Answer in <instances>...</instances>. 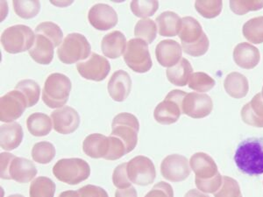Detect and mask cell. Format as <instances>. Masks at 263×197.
I'll use <instances>...</instances> for the list:
<instances>
[{
  "mask_svg": "<svg viewBox=\"0 0 263 197\" xmlns=\"http://www.w3.org/2000/svg\"><path fill=\"white\" fill-rule=\"evenodd\" d=\"M115 197H138L137 191L134 187L126 189H119L115 193Z\"/></svg>",
  "mask_w": 263,
  "mask_h": 197,
  "instance_id": "cell-47",
  "label": "cell"
},
{
  "mask_svg": "<svg viewBox=\"0 0 263 197\" xmlns=\"http://www.w3.org/2000/svg\"><path fill=\"white\" fill-rule=\"evenodd\" d=\"M126 45L127 42L125 34L120 31H114L104 36L102 40V52L105 57L117 59L125 54Z\"/></svg>",
  "mask_w": 263,
  "mask_h": 197,
  "instance_id": "cell-24",
  "label": "cell"
},
{
  "mask_svg": "<svg viewBox=\"0 0 263 197\" xmlns=\"http://www.w3.org/2000/svg\"><path fill=\"white\" fill-rule=\"evenodd\" d=\"M135 35L147 44H151L157 35V27L155 21L150 18H142L137 22L135 27Z\"/></svg>",
  "mask_w": 263,
  "mask_h": 197,
  "instance_id": "cell-35",
  "label": "cell"
},
{
  "mask_svg": "<svg viewBox=\"0 0 263 197\" xmlns=\"http://www.w3.org/2000/svg\"><path fill=\"white\" fill-rule=\"evenodd\" d=\"M231 10L237 15H244L248 12L263 8V1H230Z\"/></svg>",
  "mask_w": 263,
  "mask_h": 197,
  "instance_id": "cell-42",
  "label": "cell"
},
{
  "mask_svg": "<svg viewBox=\"0 0 263 197\" xmlns=\"http://www.w3.org/2000/svg\"><path fill=\"white\" fill-rule=\"evenodd\" d=\"M34 33H41L43 35L47 36L48 38L54 42L55 48L60 47L62 44V41L63 38V30L58 25L54 24L50 21L42 22L35 27Z\"/></svg>",
  "mask_w": 263,
  "mask_h": 197,
  "instance_id": "cell-39",
  "label": "cell"
},
{
  "mask_svg": "<svg viewBox=\"0 0 263 197\" xmlns=\"http://www.w3.org/2000/svg\"><path fill=\"white\" fill-rule=\"evenodd\" d=\"M124 61L128 68L140 74L147 73L152 68L148 44L142 40L134 38L127 42Z\"/></svg>",
  "mask_w": 263,
  "mask_h": 197,
  "instance_id": "cell-10",
  "label": "cell"
},
{
  "mask_svg": "<svg viewBox=\"0 0 263 197\" xmlns=\"http://www.w3.org/2000/svg\"><path fill=\"white\" fill-rule=\"evenodd\" d=\"M15 90L21 91L27 99V108L33 107L39 102L41 96V87L35 81L25 79L18 82Z\"/></svg>",
  "mask_w": 263,
  "mask_h": 197,
  "instance_id": "cell-32",
  "label": "cell"
},
{
  "mask_svg": "<svg viewBox=\"0 0 263 197\" xmlns=\"http://www.w3.org/2000/svg\"><path fill=\"white\" fill-rule=\"evenodd\" d=\"M8 197H25L24 195H22V194H11V195H9Z\"/></svg>",
  "mask_w": 263,
  "mask_h": 197,
  "instance_id": "cell-50",
  "label": "cell"
},
{
  "mask_svg": "<svg viewBox=\"0 0 263 197\" xmlns=\"http://www.w3.org/2000/svg\"><path fill=\"white\" fill-rule=\"evenodd\" d=\"M23 137V129L18 123H9L0 126V147L2 149L15 150L21 146Z\"/></svg>",
  "mask_w": 263,
  "mask_h": 197,
  "instance_id": "cell-25",
  "label": "cell"
},
{
  "mask_svg": "<svg viewBox=\"0 0 263 197\" xmlns=\"http://www.w3.org/2000/svg\"><path fill=\"white\" fill-rule=\"evenodd\" d=\"M57 186L50 178L37 177L31 183L29 188L30 197H54Z\"/></svg>",
  "mask_w": 263,
  "mask_h": 197,
  "instance_id": "cell-31",
  "label": "cell"
},
{
  "mask_svg": "<svg viewBox=\"0 0 263 197\" xmlns=\"http://www.w3.org/2000/svg\"><path fill=\"white\" fill-rule=\"evenodd\" d=\"M158 25L159 34L163 37H175L179 33L182 18L176 12L167 11L162 12L156 18Z\"/></svg>",
  "mask_w": 263,
  "mask_h": 197,
  "instance_id": "cell-27",
  "label": "cell"
},
{
  "mask_svg": "<svg viewBox=\"0 0 263 197\" xmlns=\"http://www.w3.org/2000/svg\"><path fill=\"white\" fill-rule=\"evenodd\" d=\"M241 119L248 126L263 128V96L261 93L253 97L241 110Z\"/></svg>",
  "mask_w": 263,
  "mask_h": 197,
  "instance_id": "cell-26",
  "label": "cell"
},
{
  "mask_svg": "<svg viewBox=\"0 0 263 197\" xmlns=\"http://www.w3.org/2000/svg\"><path fill=\"white\" fill-rule=\"evenodd\" d=\"M243 35L254 44L263 43V16L249 19L243 26Z\"/></svg>",
  "mask_w": 263,
  "mask_h": 197,
  "instance_id": "cell-33",
  "label": "cell"
},
{
  "mask_svg": "<svg viewBox=\"0 0 263 197\" xmlns=\"http://www.w3.org/2000/svg\"><path fill=\"white\" fill-rule=\"evenodd\" d=\"M131 11L138 18H147L152 17L159 8V2L156 0L147 1H132L130 4Z\"/></svg>",
  "mask_w": 263,
  "mask_h": 197,
  "instance_id": "cell-38",
  "label": "cell"
},
{
  "mask_svg": "<svg viewBox=\"0 0 263 197\" xmlns=\"http://www.w3.org/2000/svg\"><path fill=\"white\" fill-rule=\"evenodd\" d=\"M182 46L174 40L162 41L156 46V60L162 67L171 68L177 65L182 59Z\"/></svg>",
  "mask_w": 263,
  "mask_h": 197,
  "instance_id": "cell-19",
  "label": "cell"
},
{
  "mask_svg": "<svg viewBox=\"0 0 263 197\" xmlns=\"http://www.w3.org/2000/svg\"><path fill=\"white\" fill-rule=\"evenodd\" d=\"M190 165L195 174V181H206L218 173V166L211 156L204 152H197L192 156Z\"/></svg>",
  "mask_w": 263,
  "mask_h": 197,
  "instance_id": "cell-20",
  "label": "cell"
},
{
  "mask_svg": "<svg viewBox=\"0 0 263 197\" xmlns=\"http://www.w3.org/2000/svg\"><path fill=\"white\" fill-rule=\"evenodd\" d=\"M14 12L16 14L25 18V19H30L34 18L39 14L41 11V2L40 1H17L14 0L12 2Z\"/></svg>",
  "mask_w": 263,
  "mask_h": 197,
  "instance_id": "cell-36",
  "label": "cell"
},
{
  "mask_svg": "<svg viewBox=\"0 0 263 197\" xmlns=\"http://www.w3.org/2000/svg\"><path fill=\"white\" fill-rule=\"evenodd\" d=\"M71 89V81L67 75L53 73L46 80L42 90V101L51 109L64 107L69 101Z\"/></svg>",
  "mask_w": 263,
  "mask_h": 197,
  "instance_id": "cell-5",
  "label": "cell"
},
{
  "mask_svg": "<svg viewBox=\"0 0 263 197\" xmlns=\"http://www.w3.org/2000/svg\"><path fill=\"white\" fill-rule=\"evenodd\" d=\"M59 197H79L78 191H74V190H68L61 193Z\"/></svg>",
  "mask_w": 263,
  "mask_h": 197,
  "instance_id": "cell-49",
  "label": "cell"
},
{
  "mask_svg": "<svg viewBox=\"0 0 263 197\" xmlns=\"http://www.w3.org/2000/svg\"><path fill=\"white\" fill-rule=\"evenodd\" d=\"M132 79L128 73L124 70L114 72L108 83L109 95L115 102H124L128 97L132 90Z\"/></svg>",
  "mask_w": 263,
  "mask_h": 197,
  "instance_id": "cell-21",
  "label": "cell"
},
{
  "mask_svg": "<svg viewBox=\"0 0 263 197\" xmlns=\"http://www.w3.org/2000/svg\"><path fill=\"white\" fill-rule=\"evenodd\" d=\"M126 167H127V163L119 165L114 169L112 173L114 185L119 189H126L132 187V182L129 181L127 173H126Z\"/></svg>",
  "mask_w": 263,
  "mask_h": 197,
  "instance_id": "cell-43",
  "label": "cell"
},
{
  "mask_svg": "<svg viewBox=\"0 0 263 197\" xmlns=\"http://www.w3.org/2000/svg\"><path fill=\"white\" fill-rule=\"evenodd\" d=\"M178 35L182 43V50L189 55L202 56L206 54L209 49V39L196 18L189 16L182 18Z\"/></svg>",
  "mask_w": 263,
  "mask_h": 197,
  "instance_id": "cell-3",
  "label": "cell"
},
{
  "mask_svg": "<svg viewBox=\"0 0 263 197\" xmlns=\"http://www.w3.org/2000/svg\"><path fill=\"white\" fill-rule=\"evenodd\" d=\"M140 123L137 117L128 112H123L114 116L111 123V136L120 139L126 146L127 152L135 149L138 144Z\"/></svg>",
  "mask_w": 263,
  "mask_h": 197,
  "instance_id": "cell-9",
  "label": "cell"
},
{
  "mask_svg": "<svg viewBox=\"0 0 263 197\" xmlns=\"http://www.w3.org/2000/svg\"><path fill=\"white\" fill-rule=\"evenodd\" d=\"M83 151L92 159H105L106 161H117L128 152L125 144L120 139L100 133H92L85 137Z\"/></svg>",
  "mask_w": 263,
  "mask_h": 197,
  "instance_id": "cell-1",
  "label": "cell"
},
{
  "mask_svg": "<svg viewBox=\"0 0 263 197\" xmlns=\"http://www.w3.org/2000/svg\"><path fill=\"white\" fill-rule=\"evenodd\" d=\"M79 197H109L107 192L99 186L86 185L78 190Z\"/></svg>",
  "mask_w": 263,
  "mask_h": 197,
  "instance_id": "cell-46",
  "label": "cell"
},
{
  "mask_svg": "<svg viewBox=\"0 0 263 197\" xmlns=\"http://www.w3.org/2000/svg\"><path fill=\"white\" fill-rule=\"evenodd\" d=\"M127 176L132 184L148 186L155 182L156 170L152 161L146 156L139 155L127 162Z\"/></svg>",
  "mask_w": 263,
  "mask_h": 197,
  "instance_id": "cell-12",
  "label": "cell"
},
{
  "mask_svg": "<svg viewBox=\"0 0 263 197\" xmlns=\"http://www.w3.org/2000/svg\"><path fill=\"white\" fill-rule=\"evenodd\" d=\"M145 197H174L173 188L167 182H160L153 187Z\"/></svg>",
  "mask_w": 263,
  "mask_h": 197,
  "instance_id": "cell-45",
  "label": "cell"
},
{
  "mask_svg": "<svg viewBox=\"0 0 263 197\" xmlns=\"http://www.w3.org/2000/svg\"><path fill=\"white\" fill-rule=\"evenodd\" d=\"M193 69L192 64L185 58H182L177 65L168 68L166 71L167 80L176 86L183 87L187 85Z\"/></svg>",
  "mask_w": 263,
  "mask_h": 197,
  "instance_id": "cell-29",
  "label": "cell"
},
{
  "mask_svg": "<svg viewBox=\"0 0 263 197\" xmlns=\"http://www.w3.org/2000/svg\"><path fill=\"white\" fill-rule=\"evenodd\" d=\"M261 94H262V96H263V88H262V93H261Z\"/></svg>",
  "mask_w": 263,
  "mask_h": 197,
  "instance_id": "cell-51",
  "label": "cell"
},
{
  "mask_svg": "<svg viewBox=\"0 0 263 197\" xmlns=\"http://www.w3.org/2000/svg\"><path fill=\"white\" fill-rule=\"evenodd\" d=\"M240 197H243V196H242V195H241V196H240Z\"/></svg>",
  "mask_w": 263,
  "mask_h": 197,
  "instance_id": "cell-52",
  "label": "cell"
},
{
  "mask_svg": "<svg viewBox=\"0 0 263 197\" xmlns=\"http://www.w3.org/2000/svg\"><path fill=\"white\" fill-rule=\"evenodd\" d=\"M213 194L214 197H240L242 195L238 182L229 176H223L221 187Z\"/></svg>",
  "mask_w": 263,
  "mask_h": 197,
  "instance_id": "cell-41",
  "label": "cell"
},
{
  "mask_svg": "<svg viewBox=\"0 0 263 197\" xmlns=\"http://www.w3.org/2000/svg\"><path fill=\"white\" fill-rule=\"evenodd\" d=\"M27 126L28 131L34 137H44L52 131L53 122L48 115L35 112L27 117Z\"/></svg>",
  "mask_w": 263,
  "mask_h": 197,
  "instance_id": "cell-30",
  "label": "cell"
},
{
  "mask_svg": "<svg viewBox=\"0 0 263 197\" xmlns=\"http://www.w3.org/2000/svg\"><path fill=\"white\" fill-rule=\"evenodd\" d=\"M37 175V168L33 162L9 152L0 153L1 179L13 180L18 183H28Z\"/></svg>",
  "mask_w": 263,
  "mask_h": 197,
  "instance_id": "cell-4",
  "label": "cell"
},
{
  "mask_svg": "<svg viewBox=\"0 0 263 197\" xmlns=\"http://www.w3.org/2000/svg\"><path fill=\"white\" fill-rule=\"evenodd\" d=\"M234 162L240 172L250 176L263 173V139L250 137L239 143Z\"/></svg>",
  "mask_w": 263,
  "mask_h": 197,
  "instance_id": "cell-2",
  "label": "cell"
},
{
  "mask_svg": "<svg viewBox=\"0 0 263 197\" xmlns=\"http://www.w3.org/2000/svg\"><path fill=\"white\" fill-rule=\"evenodd\" d=\"M55 147L53 144L48 141L36 143L32 149V158L39 164L50 163L55 157Z\"/></svg>",
  "mask_w": 263,
  "mask_h": 197,
  "instance_id": "cell-34",
  "label": "cell"
},
{
  "mask_svg": "<svg viewBox=\"0 0 263 197\" xmlns=\"http://www.w3.org/2000/svg\"><path fill=\"white\" fill-rule=\"evenodd\" d=\"M88 19L95 29L110 30L116 27L119 21L116 11L106 4H96L88 12Z\"/></svg>",
  "mask_w": 263,
  "mask_h": 197,
  "instance_id": "cell-18",
  "label": "cell"
},
{
  "mask_svg": "<svg viewBox=\"0 0 263 197\" xmlns=\"http://www.w3.org/2000/svg\"><path fill=\"white\" fill-rule=\"evenodd\" d=\"M190 162L186 157L171 154L166 157L161 164V173L165 179L172 182H183L191 174Z\"/></svg>",
  "mask_w": 263,
  "mask_h": 197,
  "instance_id": "cell-16",
  "label": "cell"
},
{
  "mask_svg": "<svg viewBox=\"0 0 263 197\" xmlns=\"http://www.w3.org/2000/svg\"><path fill=\"white\" fill-rule=\"evenodd\" d=\"M215 81L203 72L192 73L189 82V88L197 92H207L215 86Z\"/></svg>",
  "mask_w": 263,
  "mask_h": 197,
  "instance_id": "cell-37",
  "label": "cell"
},
{
  "mask_svg": "<svg viewBox=\"0 0 263 197\" xmlns=\"http://www.w3.org/2000/svg\"><path fill=\"white\" fill-rule=\"evenodd\" d=\"M223 182V176L218 173L215 177L206 181H195L197 189L203 193L214 194L220 188Z\"/></svg>",
  "mask_w": 263,
  "mask_h": 197,
  "instance_id": "cell-44",
  "label": "cell"
},
{
  "mask_svg": "<svg viewBox=\"0 0 263 197\" xmlns=\"http://www.w3.org/2000/svg\"><path fill=\"white\" fill-rule=\"evenodd\" d=\"M223 2L217 1H196L195 8L203 18H213L218 17L222 11Z\"/></svg>",
  "mask_w": 263,
  "mask_h": 197,
  "instance_id": "cell-40",
  "label": "cell"
},
{
  "mask_svg": "<svg viewBox=\"0 0 263 197\" xmlns=\"http://www.w3.org/2000/svg\"><path fill=\"white\" fill-rule=\"evenodd\" d=\"M224 87L228 95L236 99L245 97L249 90L248 79L238 72H233L226 77Z\"/></svg>",
  "mask_w": 263,
  "mask_h": 197,
  "instance_id": "cell-28",
  "label": "cell"
},
{
  "mask_svg": "<svg viewBox=\"0 0 263 197\" xmlns=\"http://www.w3.org/2000/svg\"><path fill=\"white\" fill-rule=\"evenodd\" d=\"M213 103L211 96L203 93H187L182 103V114L192 119H203L213 111Z\"/></svg>",
  "mask_w": 263,
  "mask_h": 197,
  "instance_id": "cell-15",
  "label": "cell"
},
{
  "mask_svg": "<svg viewBox=\"0 0 263 197\" xmlns=\"http://www.w3.org/2000/svg\"><path fill=\"white\" fill-rule=\"evenodd\" d=\"M184 197H210L208 194H203V192H201L198 189H192L190 191L186 193Z\"/></svg>",
  "mask_w": 263,
  "mask_h": 197,
  "instance_id": "cell-48",
  "label": "cell"
},
{
  "mask_svg": "<svg viewBox=\"0 0 263 197\" xmlns=\"http://www.w3.org/2000/svg\"><path fill=\"white\" fill-rule=\"evenodd\" d=\"M53 128L60 134H71L80 126V116L75 109L64 106L51 113Z\"/></svg>",
  "mask_w": 263,
  "mask_h": 197,
  "instance_id": "cell-17",
  "label": "cell"
},
{
  "mask_svg": "<svg viewBox=\"0 0 263 197\" xmlns=\"http://www.w3.org/2000/svg\"><path fill=\"white\" fill-rule=\"evenodd\" d=\"M186 94L179 90H174L168 93L164 100L155 109L154 117L156 122L163 126L177 123L182 113V103Z\"/></svg>",
  "mask_w": 263,
  "mask_h": 197,
  "instance_id": "cell-11",
  "label": "cell"
},
{
  "mask_svg": "<svg viewBox=\"0 0 263 197\" xmlns=\"http://www.w3.org/2000/svg\"><path fill=\"white\" fill-rule=\"evenodd\" d=\"M233 60L242 69H254L260 63V51L248 42L239 43L233 50Z\"/></svg>",
  "mask_w": 263,
  "mask_h": 197,
  "instance_id": "cell-23",
  "label": "cell"
},
{
  "mask_svg": "<svg viewBox=\"0 0 263 197\" xmlns=\"http://www.w3.org/2000/svg\"><path fill=\"white\" fill-rule=\"evenodd\" d=\"M53 173L63 183L78 185L90 177V167L83 159H62L53 167Z\"/></svg>",
  "mask_w": 263,
  "mask_h": 197,
  "instance_id": "cell-7",
  "label": "cell"
},
{
  "mask_svg": "<svg viewBox=\"0 0 263 197\" xmlns=\"http://www.w3.org/2000/svg\"><path fill=\"white\" fill-rule=\"evenodd\" d=\"M35 33L25 25H15L6 28L1 35V44L9 54H20L33 48Z\"/></svg>",
  "mask_w": 263,
  "mask_h": 197,
  "instance_id": "cell-8",
  "label": "cell"
},
{
  "mask_svg": "<svg viewBox=\"0 0 263 197\" xmlns=\"http://www.w3.org/2000/svg\"><path fill=\"white\" fill-rule=\"evenodd\" d=\"M27 108V99L18 90H12L0 98V121L12 123L20 119Z\"/></svg>",
  "mask_w": 263,
  "mask_h": 197,
  "instance_id": "cell-13",
  "label": "cell"
},
{
  "mask_svg": "<svg viewBox=\"0 0 263 197\" xmlns=\"http://www.w3.org/2000/svg\"><path fill=\"white\" fill-rule=\"evenodd\" d=\"M77 69L84 79L101 82L107 77L111 71V64L105 57L92 53L88 59L77 64Z\"/></svg>",
  "mask_w": 263,
  "mask_h": 197,
  "instance_id": "cell-14",
  "label": "cell"
},
{
  "mask_svg": "<svg viewBox=\"0 0 263 197\" xmlns=\"http://www.w3.org/2000/svg\"><path fill=\"white\" fill-rule=\"evenodd\" d=\"M54 42L47 36L35 33L33 48L28 52L34 62L42 65H48L54 58Z\"/></svg>",
  "mask_w": 263,
  "mask_h": 197,
  "instance_id": "cell-22",
  "label": "cell"
},
{
  "mask_svg": "<svg viewBox=\"0 0 263 197\" xmlns=\"http://www.w3.org/2000/svg\"><path fill=\"white\" fill-rule=\"evenodd\" d=\"M90 51L91 46L84 34L72 33L63 40L57 49V55L62 63L70 65L88 59Z\"/></svg>",
  "mask_w": 263,
  "mask_h": 197,
  "instance_id": "cell-6",
  "label": "cell"
}]
</instances>
